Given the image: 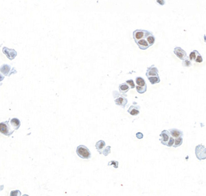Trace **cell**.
Masks as SVG:
<instances>
[{
	"label": "cell",
	"instance_id": "cell-1",
	"mask_svg": "<svg viewBox=\"0 0 206 196\" xmlns=\"http://www.w3.org/2000/svg\"><path fill=\"white\" fill-rule=\"evenodd\" d=\"M113 96L115 100V103L117 105L121 106L122 108H125L126 105L128 103V100H127V96L125 94L119 93L118 92L114 91L113 92Z\"/></svg>",
	"mask_w": 206,
	"mask_h": 196
},
{
	"label": "cell",
	"instance_id": "cell-2",
	"mask_svg": "<svg viewBox=\"0 0 206 196\" xmlns=\"http://www.w3.org/2000/svg\"><path fill=\"white\" fill-rule=\"evenodd\" d=\"M76 153L80 158L83 159H89L91 158V153L89 149L85 145H79L76 148Z\"/></svg>",
	"mask_w": 206,
	"mask_h": 196
},
{
	"label": "cell",
	"instance_id": "cell-3",
	"mask_svg": "<svg viewBox=\"0 0 206 196\" xmlns=\"http://www.w3.org/2000/svg\"><path fill=\"white\" fill-rule=\"evenodd\" d=\"M14 131L9 123V120L5 122H0V133L4 136H9L12 135Z\"/></svg>",
	"mask_w": 206,
	"mask_h": 196
},
{
	"label": "cell",
	"instance_id": "cell-4",
	"mask_svg": "<svg viewBox=\"0 0 206 196\" xmlns=\"http://www.w3.org/2000/svg\"><path fill=\"white\" fill-rule=\"evenodd\" d=\"M151 34H153L151 32L145 30H135L133 32V36L135 43H136L139 40L142 39H145L146 37L151 35Z\"/></svg>",
	"mask_w": 206,
	"mask_h": 196
},
{
	"label": "cell",
	"instance_id": "cell-5",
	"mask_svg": "<svg viewBox=\"0 0 206 196\" xmlns=\"http://www.w3.org/2000/svg\"><path fill=\"white\" fill-rule=\"evenodd\" d=\"M205 151L206 149L205 146L202 145H199L196 147L195 149V153H196V156L199 160H205L206 158L205 155Z\"/></svg>",
	"mask_w": 206,
	"mask_h": 196
},
{
	"label": "cell",
	"instance_id": "cell-6",
	"mask_svg": "<svg viewBox=\"0 0 206 196\" xmlns=\"http://www.w3.org/2000/svg\"><path fill=\"white\" fill-rule=\"evenodd\" d=\"M174 54L176 55V57H177L179 59L183 60L188 57V55L186 52L183 50L180 47H175L174 49Z\"/></svg>",
	"mask_w": 206,
	"mask_h": 196
},
{
	"label": "cell",
	"instance_id": "cell-7",
	"mask_svg": "<svg viewBox=\"0 0 206 196\" xmlns=\"http://www.w3.org/2000/svg\"><path fill=\"white\" fill-rule=\"evenodd\" d=\"M2 51L4 54L10 60H13L14 58L17 57V52L13 49H9V48H6V47H4V48H3Z\"/></svg>",
	"mask_w": 206,
	"mask_h": 196
},
{
	"label": "cell",
	"instance_id": "cell-8",
	"mask_svg": "<svg viewBox=\"0 0 206 196\" xmlns=\"http://www.w3.org/2000/svg\"><path fill=\"white\" fill-rule=\"evenodd\" d=\"M160 137H161V139H160L161 143L165 146H167V143L171 138L170 133L167 130H163L160 134Z\"/></svg>",
	"mask_w": 206,
	"mask_h": 196
},
{
	"label": "cell",
	"instance_id": "cell-9",
	"mask_svg": "<svg viewBox=\"0 0 206 196\" xmlns=\"http://www.w3.org/2000/svg\"><path fill=\"white\" fill-rule=\"evenodd\" d=\"M146 76L148 77H156V76H159V71L158 69L154 65H152L151 66L148 67V69L146 72Z\"/></svg>",
	"mask_w": 206,
	"mask_h": 196
},
{
	"label": "cell",
	"instance_id": "cell-10",
	"mask_svg": "<svg viewBox=\"0 0 206 196\" xmlns=\"http://www.w3.org/2000/svg\"><path fill=\"white\" fill-rule=\"evenodd\" d=\"M168 132L170 133L171 136L174 138H179V137H182L183 136V132L181 130H179V129H169Z\"/></svg>",
	"mask_w": 206,
	"mask_h": 196
},
{
	"label": "cell",
	"instance_id": "cell-11",
	"mask_svg": "<svg viewBox=\"0 0 206 196\" xmlns=\"http://www.w3.org/2000/svg\"><path fill=\"white\" fill-rule=\"evenodd\" d=\"M135 105H131L130 106V108H128V112L132 116H137L140 114V106L139 105H135V102H134Z\"/></svg>",
	"mask_w": 206,
	"mask_h": 196
},
{
	"label": "cell",
	"instance_id": "cell-12",
	"mask_svg": "<svg viewBox=\"0 0 206 196\" xmlns=\"http://www.w3.org/2000/svg\"><path fill=\"white\" fill-rule=\"evenodd\" d=\"M9 123L11 125V127H12L14 131L17 130L20 127V125H21V122L17 118H13L12 119H10Z\"/></svg>",
	"mask_w": 206,
	"mask_h": 196
},
{
	"label": "cell",
	"instance_id": "cell-13",
	"mask_svg": "<svg viewBox=\"0 0 206 196\" xmlns=\"http://www.w3.org/2000/svg\"><path fill=\"white\" fill-rule=\"evenodd\" d=\"M136 43L137 44L138 47L141 49V50H146L148 48H149L150 46L148 45V43H147V41H146L145 39H140L138 41L136 42Z\"/></svg>",
	"mask_w": 206,
	"mask_h": 196
},
{
	"label": "cell",
	"instance_id": "cell-14",
	"mask_svg": "<svg viewBox=\"0 0 206 196\" xmlns=\"http://www.w3.org/2000/svg\"><path fill=\"white\" fill-rule=\"evenodd\" d=\"M10 70H11V67L9 65L4 64L0 67V72L5 76H9Z\"/></svg>",
	"mask_w": 206,
	"mask_h": 196
},
{
	"label": "cell",
	"instance_id": "cell-15",
	"mask_svg": "<svg viewBox=\"0 0 206 196\" xmlns=\"http://www.w3.org/2000/svg\"><path fill=\"white\" fill-rule=\"evenodd\" d=\"M129 90H130V87L128 86V84L126 83L120 84V85H119V91H120V94H125Z\"/></svg>",
	"mask_w": 206,
	"mask_h": 196
},
{
	"label": "cell",
	"instance_id": "cell-16",
	"mask_svg": "<svg viewBox=\"0 0 206 196\" xmlns=\"http://www.w3.org/2000/svg\"><path fill=\"white\" fill-rule=\"evenodd\" d=\"M104 147H105V142L104 140H102L98 141L96 143V148L100 154H102V151L104 149Z\"/></svg>",
	"mask_w": 206,
	"mask_h": 196
},
{
	"label": "cell",
	"instance_id": "cell-17",
	"mask_svg": "<svg viewBox=\"0 0 206 196\" xmlns=\"http://www.w3.org/2000/svg\"><path fill=\"white\" fill-rule=\"evenodd\" d=\"M135 81H136V83H137V86L140 87H144L145 85H146V81H144V79L140 77H137L136 79H135Z\"/></svg>",
	"mask_w": 206,
	"mask_h": 196
},
{
	"label": "cell",
	"instance_id": "cell-18",
	"mask_svg": "<svg viewBox=\"0 0 206 196\" xmlns=\"http://www.w3.org/2000/svg\"><path fill=\"white\" fill-rule=\"evenodd\" d=\"M145 39H146V41H147V43H148L149 46H153V45L155 43V36L153 34H151L149 35V36L146 37L145 38Z\"/></svg>",
	"mask_w": 206,
	"mask_h": 196
},
{
	"label": "cell",
	"instance_id": "cell-19",
	"mask_svg": "<svg viewBox=\"0 0 206 196\" xmlns=\"http://www.w3.org/2000/svg\"><path fill=\"white\" fill-rule=\"evenodd\" d=\"M148 79L150 81V83L152 85H154V84L158 83L160 82V78L159 76H156V77H148Z\"/></svg>",
	"mask_w": 206,
	"mask_h": 196
},
{
	"label": "cell",
	"instance_id": "cell-20",
	"mask_svg": "<svg viewBox=\"0 0 206 196\" xmlns=\"http://www.w3.org/2000/svg\"><path fill=\"white\" fill-rule=\"evenodd\" d=\"M199 54H200V53H199L197 50H194V51H192V52H190L188 58H189V59L192 62L193 61H195L196 58H197V57L199 55Z\"/></svg>",
	"mask_w": 206,
	"mask_h": 196
},
{
	"label": "cell",
	"instance_id": "cell-21",
	"mask_svg": "<svg viewBox=\"0 0 206 196\" xmlns=\"http://www.w3.org/2000/svg\"><path fill=\"white\" fill-rule=\"evenodd\" d=\"M183 143V138L182 137H179L177 138H175V142H174V145H173V147H178L181 146Z\"/></svg>",
	"mask_w": 206,
	"mask_h": 196
},
{
	"label": "cell",
	"instance_id": "cell-22",
	"mask_svg": "<svg viewBox=\"0 0 206 196\" xmlns=\"http://www.w3.org/2000/svg\"><path fill=\"white\" fill-rule=\"evenodd\" d=\"M136 90L139 94H144L145 93L147 90V86L145 85L144 87H140V86H135Z\"/></svg>",
	"mask_w": 206,
	"mask_h": 196
},
{
	"label": "cell",
	"instance_id": "cell-23",
	"mask_svg": "<svg viewBox=\"0 0 206 196\" xmlns=\"http://www.w3.org/2000/svg\"><path fill=\"white\" fill-rule=\"evenodd\" d=\"M182 64H183V66H184V67H190V66H191V65H192V62L189 59V58H188V57L186 59H185L183 61Z\"/></svg>",
	"mask_w": 206,
	"mask_h": 196
},
{
	"label": "cell",
	"instance_id": "cell-24",
	"mask_svg": "<svg viewBox=\"0 0 206 196\" xmlns=\"http://www.w3.org/2000/svg\"><path fill=\"white\" fill-rule=\"evenodd\" d=\"M118 165H119V163L118 162V161H116V160H111V161H110V162H109V163H108V166H114V167L115 168V169H118Z\"/></svg>",
	"mask_w": 206,
	"mask_h": 196
},
{
	"label": "cell",
	"instance_id": "cell-25",
	"mask_svg": "<svg viewBox=\"0 0 206 196\" xmlns=\"http://www.w3.org/2000/svg\"><path fill=\"white\" fill-rule=\"evenodd\" d=\"M110 152H111V147L108 146L107 147H105V148L102 150V153L103 155H105V156H107V155H108L109 153H110Z\"/></svg>",
	"mask_w": 206,
	"mask_h": 196
},
{
	"label": "cell",
	"instance_id": "cell-26",
	"mask_svg": "<svg viewBox=\"0 0 206 196\" xmlns=\"http://www.w3.org/2000/svg\"><path fill=\"white\" fill-rule=\"evenodd\" d=\"M10 196H22V193L19 190H14L10 193Z\"/></svg>",
	"mask_w": 206,
	"mask_h": 196
},
{
	"label": "cell",
	"instance_id": "cell-27",
	"mask_svg": "<svg viewBox=\"0 0 206 196\" xmlns=\"http://www.w3.org/2000/svg\"><path fill=\"white\" fill-rule=\"evenodd\" d=\"M126 83H127L128 85V86L130 87V88H135V83H134V82H133V81L132 80V79H129V80H127L126 81Z\"/></svg>",
	"mask_w": 206,
	"mask_h": 196
},
{
	"label": "cell",
	"instance_id": "cell-28",
	"mask_svg": "<svg viewBox=\"0 0 206 196\" xmlns=\"http://www.w3.org/2000/svg\"><path fill=\"white\" fill-rule=\"evenodd\" d=\"M174 142H175V138H173L172 136H171V138L169 139V140H168V143H167V147H173V145H174Z\"/></svg>",
	"mask_w": 206,
	"mask_h": 196
},
{
	"label": "cell",
	"instance_id": "cell-29",
	"mask_svg": "<svg viewBox=\"0 0 206 196\" xmlns=\"http://www.w3.org/2000/svg\"><path fill=\"white\" fill-rule=\"evenodd\" d=\"M195 61V62H197V63L203 62V57H201V55L199 54V55L197 57V58H196V59H195V61Z\"/></svg>",
	"mask_w": 206,
	"mask_h": 196
},
{
	"label": "cell",
	"instance_id": "cell-30",
	"mask_svg": "<svg viewBox=\"0 0 206 196\" xmlns=\"http://www.w3.org/2000/svg\"><path fill=\"white\" fill-rule=\"evenodd\" d=\"M143 134H142V133H140V132H139V133H137L136 134V137H137V138L139 139H142V138H143Z\"/></svg>",
	"mask_w": 206,
	"mask_h": 196
},
{
	"label": "cell",
	"instance_id": "cell-31",
	"mask_svg": "<svg viewBox=\"0 0 206 196\" xmlns=\"http://www.w3.org/2000/svg\"><path fill=\"white\" fill-rule=\"evenodd\" d=\"M156 2L158 3V4L161 5V6H163V5H164L166 4V2H165V1H161V0H159V1L158 0V1H157Z\"/></svg>",
	"mask_w": 206,
	"mask_h": 196
},
{
	"label": "cell",
	"instance_id": "cell-32",
	"mask_svg": "<svg viewBox=\"0 0 206 196\" xmlns=\"http://www.w3.org/2000/svg\"><path fill=\"white\" fill-rule=\"evenodd\" d=\"M4 79V76H3V75L0 74V81H2Z\"/></svg>",
	"mask_w": 206,
	"mask_h": 196
},
{
	"label": "cell",
	"instance_id": "cell-33",
	"mask_svg": "<svg viewBox=\"0 0 206 196\" xmlns=\"http://www.w3.org/2000/svg\"><path fill=\"white\" fill-rule=\"evenodd\" d=\"M22 196H29L28 195H27V194H24V195H23Z\"/></svg>",
	"mask_w": 206,
	"mask_h": 196
}]
</instances>
